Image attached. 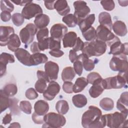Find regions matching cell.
Returning <instances> with one entry per match:
<instances>
[{"instance_id": "obj_14", "label": "cell", "mask_w": 128, "mask_h": 128, "mask_svg": "<svg viewBox=\"0 0 128 128\" xmlns=\"http://www.w3.org/2000/svg\"><path fill=\"white\" fill-rule=\"evenodd\" d=\"M60 90V87L59 84L57 82L52 80L49 82L48 86L44 92L43 96L46 100H52L58 94Z\"/></svg>"}, {"instance_id": "obj_29", "label": "cell", "mask_w": 128, "mask_h": 128, "mask_svg": "<svg viewBox=\"0 0 128 128\" xmlns=\"http://www.w3.org/2000/svg\"><path fill=\"white\" fill-rule=\"evenodd\" d=\"M88 84L87 80L84 77L78 78L73 86V92L74 93H78L82 92L86 86Z\"/></svg>"}, {"instance_id": "obj_36", "label": "cell", "mask_w": 128, "mask_h": 128, "mask_svg": "<svg viewBox=\"0 0 128 128\" xmlns=\"http://www.w3.org/2000/svg\"><path fill=\"white\" fill-rule=\"evenodd\" d=\"M0 112H2L6 110L9 108L10 104V98L2 91V89L0 90Z\"/></svg>"}, {"instance_id": "obj_28", "label": "cell", "mask_w": 128, "mask_h": 128, "mask_svg": "<svg viewBox=\"0 0 128 128\" xmlns=\"http://www.w3.org/2000/svg\"><path fill=\"white\" fill-rule=\"evenodd\" d=\"M21 45V42L18 36L16 34H12L8 44V48L9 50L12 52H15Z\"/></svg>"}, {"instance_id": "obj_44", "label": "cell", "mask_w": 128, "mask_h": 128, "mask_svg": "<svg viewBox=\"0 0 128 128\" xmlns=\"http://www.w3.org/2000/svg\"><path fill=\"white\" fill-rule=\"evenodd\" d=\"M49 31L48 28H45L40 29L36 33V39L38 41H40L48 38Z\"/></svg>"}, {"instance_id": "obj_4", "label": "cell", "mask_w": 128, "mask_h": 128, "mask_svg": "<svg viewBox=\"0 0 128 128\" xmlns=\"http://www.w3.org/2000/svg\"><path fill=\"white\" fill-rule=\"evenodd\" d=\"M106 126L110 128H120L128 126V115L116 112L113 114H104Z\"/></svg>"}, {"instance_id": "obj_11", "label": "cell", "mask_w": 128, "mask_h": 128, "mask_svg": "<svg viewBox=\"0 0 128 128\" xmlns=\"http://www.w3.org/2000/svg\"><path fill=\"white\" fill-rule=\"evenodd\" d=\"M110 47V54L128 55V43H122L119 38L117 36L116 38L109 46Z\"/></svg>"}, {"instance_id": "obj_21", "label": "cell", "mask_w": 128, "mask_h": 128, "mask_svg": "<svg viewBox=\"0 0 128 128\" xmlns=\"http://www.w3.org/2000/svg\"><path fill=\"white\" fill-rule=\"evenodd\" d=\"M34 110L38 114L44 116L49 110L48 104L44 100H38L34 104Z\"/></svg>"}, {"instance_id": "obj_31", "label": "cell", "mask_w": 128, "mask_h": 128, "mask_svg": "<svg viewBox=\"0 0 128 128\" xmlns=\"http://www.w3.org/2000/svg\"><path fill=\"white\" fill-rule=\"evenodd\" d=\"M72 102L76 107L82 108L86 106L88 100L86 98L84 94H78L72 96Z\"/></svg>"}, {"instance_id": "obj_20", "label": "cell", "mask_w": 128, "mask_h": 128, "mask_svg": "<svg viewBox=\"0 0 128 128\" xmlns=\"http://www.w3.org/2000/svg\"><path fill=\"white\" fill-rule=\"evenodd\" d=\"M54 9L56 10L59 14L64 16L68 14L70 12V8L66 0H56Z\"/></svg>"}, {"instance_id": "obj_49", "label": "cell", "mask_w": 128, "mask_h": 128, "mask_svg": "<svg viewBox=\"0 0 128 128\" xmlns=\"http://www.w3.org/2000/svg\"><path fill=\"white\" fill-rule=\"evenodd\" d=\"M74 70L75 72L80 76L82 74L83 70V66L82 62L80 60H77L74 62Z\"/></svg>"}, {"instance_id": "obj_19", "label": "cell", "mask_w": 128, "mask_h": 128, "mask_svg": "<svg viewBox=\"0 0 128 128\" xmlns=\"http://www.w3.org/2000/svg\"><path fill=\"white\" fill-rule=\"evenodd\" d=\"M102 78H100L94 82L89 90V94L92 98L98 97L104 90V88L102 84Z\"/></svg>"}, {"instance_id": "obj_48", "label": "cell", "mask_w": 128, "mask_h": 128, "mask_svg": "<svg viewBox=\"0 0 128 128\" xmlns=\"http://www.w3.org/2000/svg\"><path fill=\"white\" fill-rule=\"evenodd\" d=\"M60 42L54 40L51 37H49V48L50 50L60 48Z\"/></svg>"}, {"instance_id": "obj_47", "label": "cell", "mask_w": 128, "mask_h": 128, "mask_svg": "<svg viewBox=\"0 0 128 128\" xmlns=\"http://www.w3.org/2000/svg\"><path fill=\"white\" fill-rule=\"evenodd\" d=\"M26 97L28 100H34L38 97V94L36 90L34 88H28L25 92Z\"/></svg>"}, {"instance_id": "obj_12", "label": "cell", "mask_w": 128, "mask_h": 128, "mask_svg": "<svg viewBox=\"0 0 128 128\" xmlns=\"http://www.w3.org/2000/svg\"><path fill=\"white\" fill-rule=\"evenodd\" d=\"M14 55L18 60L22 64L28 66H34L32 55L26 50L19 48L14 52Z\"/></svg>"}, {"instance_id": "obj_17", "label": "cell", "mask_w": 128, "mask_h": 128, "mask_svg": "<svg viewBox=\"0 0 128 128\" xmlns=\"http://www.w3.org/2000/svg\"><path fill=\"white\" fill-rule=\"evenodd\" d=\"M14 28L10 26H0V46H4L8 45L10 36L14 34Z\"/></svg>"}, {"instance_id": "obj_61", "label": "cell", "mask_w": 128, "mask_h": 128, "mask_svg": "<svg viewBox=\"0 0 128 128\" xmlns=\"http://www.w3.org/2000/svg\"><path fill=\"white\" fill-rule=\"evenodd\" d=\"M32 0H12V2L14 3L16 5L20 6H25L26 4L32 2Z\"/></svg>"}, {"instance_id": "obj_2", "label": "cell", "mask_w": 128, "mask_h": 128, "mask_svg": "<svg viewBox=\"0 0 128 128\" xmlns=\"http://www.w3.org/2000/svg\"><path fill=\"white\" fill-rule=\"evenodd\" d=\"M107 45L105 42L96 39L88 42H84V46L82 50V53L88 58L92 56H99L103 54L106 51Z\"/></svg>"}, {"instance_id": "obj_33", "label": "cell", "mask_w": 128, "mask_h": 128, "mask_svg": "<svg viewBox=\"0 0 128 128\" xmlns=\"http://www.w3.org/2000/svg\"><path fill=\"white\" fill-rule=\"evenodd\" d=\"M56 109L58 114H65L69 110L68 104L65 100H60L56 103Z\"/></svg>"}, {"instance_id": "obj_63", "label": "cell", "mask_w": 128, "mask_h": 128, "mask_svg": "<svg viewBox=\"0 0 128 128\" xmlns=\"http://www.w3.org/2000/svg\"><path fill=\"white\" fill-rule=\"evenodd\" d=\"M126 2V1H121V0H118V3H119V4L120 5V6H126L125 4H124V2Z\"/></svg>"}, {"instance_id": "obj_52", "label": "cell", "mask_w": 128, "mask_h": 128, "mask_svg": "<svg viewBox=\"0 0 128 128\" xmlns=\"http://www.w3.org/2000/svg\"><path fill=\"white\" fill-rule=\"evenodd\" d=\"M84 46V42L82 41L80 37H78L74 46L72 47L73 50L76 52L82 50Z\"/></svg>"}, {"instance_id": "obj_45", "label": "cell", "mask_w": 128, "mask_h": 128, "mask_svg": "<svg viewBox=\"0 0 128 128\" xmlns=\"http://www.w3.org/2000/svg\"><path fill=\"white\" fill-rule=\"evenodd\" d=\"M100 78H102V76L98 73L96 72H92L88 74L86 80L88 84H92L94 82Z\"/></svg>"}, {"instance_id": "obj_55", "label": "cell", "mask_w": 128, "mask_h": 128, "mask_svg": "<svg viewBox=\"0 0 128 128\" xmlns=\"http://www.w3.org/2000/svg\"><path fill=\"white\" fill-rule=\"evenodd\" d=\"M37 76L38 78H42L44 80L47 82H50V81L46 72L42 70H38L37 71Z\"/></svg>"}, {"instance_id": "obj_41", "label": "cell", "mask_w": 128, "mask_h": 128, "mask_svg": "<svg viewBox=\"0 0 128 128\" xmlns=\"http://www.w3.org/2000/svg\"><path fill=\"white\" fill-rule=\"evenodd\" d=\"M12 20L14 25L16 26H20L24 24V18L22 16V14L17 12L14 13L12 15Z\"/></svg>"}, {"instance_id": "obj_16", "label": "cell", "mask_w": 128, "mask_h": 128, "mask_svg": "<svg viewBox=\"0 0 128 128\" xmlns=\"http://www.w3.org/2000/svg\"><path fill=\"white\" fill-rule=\"evenodd\" d=\"M45 72L50 80H56L58 77L59 72L58 65L54 62H47L44 65Z\"/></svg>"}, {"instance_id": "obj_53", "label": "cell", "mask_w": 128, "mask_h": 128, "mask_svg": "<svg viewBox=\"0 0 128 128\" xmlns=\"http://www.w3.org/2000/svg\"><path fill=\"white\" fill-rule=\"evenodd\" d=\"M44 116L38 114L35 112H34L32 114V118L33 122L35 124H42L44 123Z\"/></svg>"}, {"instance_id": "obj_10", "label": "cell", "mask_w": 128, "mask_h": 128, "mask_svg": "<svg viewBox=\"0 0 128 128\" xmlns=\"http://www.w3.org/2000/svg\"><path fill=\"white\" fill-rule=\"evenodd\" d=\"M42 14V10L41 6L37 4L33 3L32 1L26 4L22 8V14L26 20L36 17L38 15Z\"/></svg>"}, {"instance_id": "obj_32", "label": "cell", "mask_w": 128, "mask_h": 128, "mask_svg": "<svg viewBox=\"0 0 128 128\" xmlns=\"http://www.w3.org/2000/svg\"><path fill=\"white\" fill-rule=\"evenodd\" d=\"M33 66H38L40 64L46 63L48 60L47 56L42 53L36 52L32 54Z\"/></svg>"}, {"instance_id": "obj_42", "label": "cell", "mask_w": 128, "mask_h": 128, "mask_svg": "<svg viewBox=\"0 0 128 128\" xmlns=\"http://www.w3.org/2000/svg\"><path fill=\"white\" fill-rule=\"evenodd\" d=\"M19 106L20 110L25 114H30L32 113V106L30 102L27 100L21 101L20 103Z\"/></svg>"}, {"instance_id": "obj_62", "label": "cell", "mask_w": 128, "mask_h": 128, "mask_svg": "<svg viewBox=\"0 0 128 128\" xmlns=\"http://www.w3.org/2000/svg\"><path fill=\"white\" fill-rule=\"evenodd\" d=\"M9 128H20V126L19 123L17 122H14L12 123L10 126H8Z\"/></svg>"}, {"instance_id": "obj_13", "label": "cell", "mask_w": 128, "mask_h": 128, "mask_svg": "<svg viewBox=\"0 0 128 128\" xmlns=\"http://www.w3.org/2000/svg\"><path fill=\"white\" fill-rule=\"evenodd\" d=\"M67 27L62 24H54L50 30L51 38L58 41H61L64 36L67 33Z\"/></svg>"}, {"instance_id": "obj_51", "label": "cell", "mask_w": 128, "mask_h": 128, "mask_svg": "<svg viewBox=\"0 0 128 128\" xmlns=\"http://www.w3.org/2000/svg\"><path fill=\"white\" fill-rule=\"evenodd\" d=\"M74 84L70 82H64L62 84V89L66 94H72L73 92Z\"/></svg>"}, {"instance_id": "obj_23", "label": "cell", "mask_w": 128, "mask_h": 128, "mask_svg": "<svg viewBox=\"0 0 128 128\" xmlns=\"http://www.w3.org/2000/svg\"><path fill=\"white\" fill-rule=\"evenodd\" d=\"M98 22L100 25L106 26L110 30H112V22L111 16L108 12H103L98 15Z\"/></svg>"}, {"instance_id": "obj_39", "label": "cell", "mask_w": 128, "mask_h": 128, "mask_svg": "<svg viewBox=\"0 0 128 128\" xmlns=\"http://www.w3.org/2000/svg\"><path fill=\"white\" fill-rule=\"evenodd\" d=\"M82 34L85 40L88 42L95 40L96 37V30L92 26L86 31L82 32Z\"/></svg>"}, {"instance_id": "obj_3", "label": "cell", "mask_w": 128, "mask_h": 128, "mask_svg": "<svg viewBox=\"0 0 128 128\" xmlns=\"http://www.w3.org/2000/svg\"><path fill=\"white\" fill-rule=\"evenodd\" d=\"M127 73H118L117 76L102 79V84L104 90L119 89L127 87Z\"/></svg>"}, {"instance_id": "obj_40", "label": "cell", "mask_w": 128, "mask_h": 128, "mask_svg": "<svg viewBox=\"0 0 128 128\" xmlns=\"http://www.w3.org/2000/svg\"><path fill=\"white\" fill-rule=\"evenodd\" d=\"M47 83L48 82L44 80L38 78V80L36 82L34 85L35 90L39 93L43 94L47 88Z\"/></svg>"}, {"instance_id": "obj_56", "label": "cell", "mask_w": 128, "mask_h": 128, "mask_svg": "<svg viewBox=\"0 0 128 128\" xmlns=\"http://www.w3.org/2000/svg\"><path fill=\"white\" fill-rule=\"evenodd\" d=\"M49 54L55 58H60L64 54V52L60 49L50 50L49 52Z\"/></svg>"}, {"instance_id": "obj_54", "label": "cell", "mask_w": 128, "mask_h": 128, "mask_svg": "<svg viewBox=\"0 0 128 128\" xmlns=\"http://www.w3.org/2000/svg\"><path fill=\"white\" fill-rule=\"evenodd\" d=\"M12 18L10 12L7 11H2L0 13L1 20L4 22H8Z\"/></svg>"}, {"instance_id": "obj_26", "label": "cell", "mask_w": 128, "mask_h": 128, "mask_svg": "<svg viewBox=\"0 0 128 128\" xmlns=\"http://www.w3.org/2000/svg\"><path fill=\"white\" fill-rule=\"evenodd\" d=\"M95 20V14H90L87 16L85 18L81 20L78 24L80 29L82 32L86 31L87 30L90 28Z\"/></svg>"}, {"instance_id": "obj_9", "label": "cell", "mask_w": 128, "mask_h": 128, "mask_svg": "<svg viewBox=\"0 0 128 128\" xmlns=\"http://www.w3.org/2000/svg\"><path fill=\"white\" fill-rule=\"evenodd\" d=\"M96 39L105 42L108 46L117 37L106 26L100 25L96 30Z\"/></svg>"}, {"instance_id": "obj_43", "label": "cell", "mask_w": 128, "mask_h": 128, "mask_svg": "<svg viewBox=\"0 0 128 128\" xmlns=\"http://www.w3.org/2000/svg\"><path fill=\"white\" fill-rule=\"evenodd\" d=\"M0 10L2 11L12 12L14 10V6L9 0H0Z\"/></svg>"}, {"instance_id": "obj_18", "label": "cell", "mask_w": 128, "mask_h": 128, "mask_svg": "<svg viewBox=\"0 0 128 128\" xmlns=\"http://www.w3.org/2000/svg\"><path fill=\"white\" fill-rule=\"evenodd\" d=\"M128 92H122L116 102V108L121 112L128 115Z\"/></svg>"}, {"instance_id": "obj_59", "label": "cell", "mask_w": 128, "mask_h": 128, "mask_svg": "<svg viewBox=\"0 0 128 128\" xmlns=\"http://www.w3.org/2000/svg\"><path fill=\"white\" fill-rule=\"evenodd\" d=\"M12 120V114L11 113L6 114L2 118V124L6 125L7 124H10V122Z\"/></svg>"}, {"instance_id": "obj_37", "label": "cell", "mask_w": 128, "mask_h": 128, "mask_svg": "<svg viewBox=\"0 0 128 128\" xmlns=\"http://www.w3.org/2000/svg\"><path fill=\"white\" fill-rule=\"evenodd\" d=\"M62 21L70 28H74L78 24V20L74 14H68L64 16L62 18Z\"/></svg>"}, {"instance_id": "obj_24", "label": "cell", "mask_w": 128, "mask_h": 128, "mask_svg": "<svg viewBox=\"0 0 128 128\" xmlns=\"http://www.w3.org/2000/svg\"><path fill=\"white\" fill-rule=\"evenodd\" d=\"M50 19L49 16L46 14H40L35 18L34 24L37 28L41 29L46 28L50 23Z\"/></svg>"}, {"instance_id": "obj_1", "label": "cell", "mask_w": 128, "mask_h": 128, "mask_svg": "<svg viewBox=\"0 0 128 128\" xmlns=\"http://www.w3.org/2000/svg\"><path fill=\"white\" fill-rule=\"evenodd\" d=\"M97 106H90L88 109L82 114V124L85 128H102L106 126L104 115Z\"/></svg>"}, {"instance_id": "obj_5", "label": "cell", "mask_w": 128, "mask_h": 128, "mask_svg": "<svg viewBox=\"0 0 128 128\" xmlns=\"http://www.w3.org/2000/svg\"><path fill=\"white\" fill-rule=\"evenodd\" d=\"M44 124L42 128H58L64 126L66 119L64 116L60 114L49 112L44 116Z\"/></svg>"}, {"instance_id": "obj_25", "label": "cell", "mask_w": 128, "mask_h": 128, "mask_svg": "<svg viewBox=\"0 0 128 128\" xmlns=\"http://www.w3.org/2000/svg\"><path fill=\"white\" fill-rule=\"evenodd\" d=\"M112 28L114 33L120 36H125L128 32L125 23L121 20H116L112 24Z\"/></svg>"}, {"instance_id": "obj_8", "label": "cell", "mask_w": 128, "mask_h": 128, "mask_svg": "<svg viewBox=\"0 0 128 128\" xmlns=\"http://www.w3.org/2000/svg\"><path fill=\"white\" fill-rule=\"evenodd\" d=\"M74 16L78 20V24L85 18L90 13V10L87 6L86 2L82 0H76L74 2Z\"/></svg>"}, {"instance_id": "obj_60", "label": "cell", "mask_w": 128, "mask_h": 128, "mask_svg": "<svg viewBox=\"0 0 128 128\" xmlns=\"http://www.w3.org/2000/svg\"><path fill=\"white\" fill-rule=\"evenodd\" d=\"M56 0L52 1H49V0H44V5L46 8L50 10H54V4L55 3Z\"/></svg>"}, {"instance_id": "obj_58", "label": "cell", "mask_w": 128, "mask_h": 128, "mask_svg": "<svg viewBox=\"0 0 128 128\" xmlns=\"http://www.w3.org/2000/svg\"><path fill=\"white\" fill-rule=\"evenodd\" d=\"M30 50L33 54H35L36 52H40V50L39 49L38 42H34L32 43L30 46Z\"/></svg>"}, {"instance_id": "obj_30", "label": "cell", "mask_w": 128, "mask_h": 128, "mask_svg": "<svg viewBox=\"0 0 128 128\" xmlns=\"http://www.w3.org/2000/svg\"><path fill=\"white\" fill-rule=\"evenodd\" d=\"M76 76L74 68L72 66L64 68L62 72V78L64 82L72 81Z\"/></svg>"}, {"instance_id": "obj_38", "label": "cell", "mask_w": 128, "mask_h": 128, "mask_svg": "<svg viewBox=\"0 0 128 128\" xmlns=\"http://www.w3.org/2000/svg\"><path fill=\"white\" fill-rule=\"evenodd\" d=\"M18 99L16 98H10V104L9 108L10 111V113L13 115L18 116L20 114V106H18Z\"/></svg>"}, {"instance_id": "obj_22", "label": "cell", "mask_w": 128, "mask_h": 128, "mask_svg": "<svg viewBox=\"0 0 128 128\" xmlns=\"http://www.w3.org/2000/svg\"><path fill=\"white\" fill-rule=\"evenodd\" d=\"M77 34L74 32H67L62 38L63 46L64 48H72L76 42Z\"/></svg>"}, {"instance_id": "obj_15", "label": "cell", "mask_w": 128, "mask_h": 128, "mask_svg": "<svg viewBox=\"0 0 128 128\" xmlns=\"http://www.w3.org/2000/svg\"><path fill=\"white\" fill-rule=\"evenodd\" d=\"M14 57L12 54L6 52H2L0 55V76L2 77L6 74V66L8 63H14Z\"/></svg>"}, {"instance_id": "obj_6", "label": "cell", "mask_w": 128, "mask_h": 128, "mask_svg": "<svg viewBox=\"0 0 128 128\" xmlns=\"http://www.w3.org/2000/svg\"><path fill=\"white\" fill-rule=\"evenodd\" d=\"M110 67L113 71L118 73H127L128 62L127 56L124 54L114 55L110 62Z\"/></svg>"}, {"instance_id": "obj_35", "label": "cell", "mask_w": 128, "mask_h": 128, "mask_svg": "<svg viewBox=\"0 0 128 128\" xmlns=\"http://www.w3.org/2000/svg\"><path fill=\"white\" fill-rule=\"evenodd\" d=\"M100 106L104 110H111L114 107V102L110 98H104L100 100Z\"/></svg>"}, {"instance_id": "obj_7", "label": "cell", "mask_w": 128, "mask_h": 128, "mask_svg": "<svg viewBox=\"0 0 128 128\" xmlns=\"http://www.w3.org/2000/svg\"><path fill=\"white\" fill-rule=\"evenodd\" d=\"M37 28L32 23L27 24L20 32V37L21 41L26 46L34 40V36L37 33Z\"/></svg>"}, {"instance_id": "obj_27", "label": "cell", "mask_w": 128, "mask_h": 128, "mask_svg": "<svg viewBox=\"0 0 128 128\" xmlns=\"http://www.w3.org/2000/svg\"><path fill=\"white\" fill-rule=\"evenodd\" d=\"M78 60H80L83 66V68L86 71L92 70L95 66L94 62L91 59H89L86 54H81L78 55Z\"/></svg>"}, {"instance_id": "obj_34", "label": "cell", "mask_w": 128, "mask_h": 128, "mask_svg": "<svg viewBox=\"0 0 128 128\" xmlns=\"http://www.w3.org/2000/svg\"><path fill=\"white\" fill-rule=\"evenodd\" d=\"M4 92L8 96L12 97L16 95L18 92V88L14 84H8L2 89Z\"/></svg>"}, {"instance_id": "obj_46", "label": "cell", "mask_w": 128, "mask_h": 128, "mask_svg": "<svg viewBox=\"0 0 128 128\" xmlns=\"http://www.w3.org/2000/svg\"><path fill=\"white\" fill-rule=\"evenodd\" d=\"M100 4L102 6L104 9L108 11L113 10L115 6V4L114 0H102Z\"/></svg>"}, {"instance_id": "obj_50", "label": "cell", "mask_w": 128, "mask_h": 128, "mask_svg": "<svg viewBox=\"0 0 128 128\" xmlns=\"http://www.w3.org/2000/svg\"><path fill=\"white\" fill-rule=\"evenodd\" d=\"M38 46L40 51H44L49 48V37L38 41Z\"/></svg>"}, {"instance_id": "obj_57", "label": "cell", "mask_w": 128, "mask_h": 128, "mask_svg": "<svg viewBox=\"0 0 128 128\" xmlns=\"http://www.w3.org/2000/svg\"><path fill=\"white\" fill-rule=\"evenodd\" d=\"M69 59L71 62L74 63L78 60V55L76 54V52L74 50H71L69 52Z\"/></svg>"}]
</instances>
